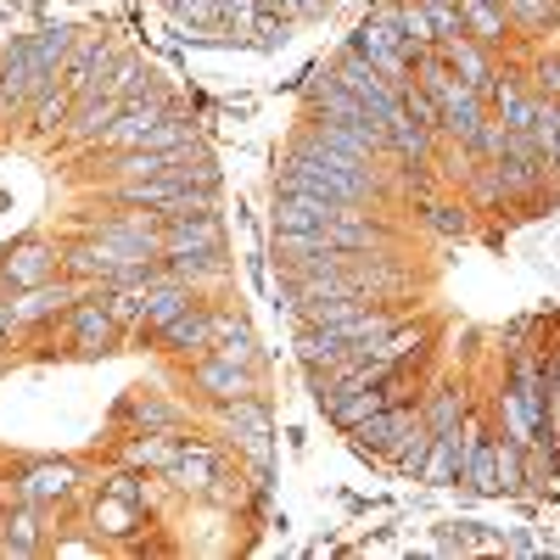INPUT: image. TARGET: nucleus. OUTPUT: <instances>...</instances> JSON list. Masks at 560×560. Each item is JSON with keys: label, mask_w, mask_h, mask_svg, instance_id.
<instances>
[{"label": "nucleus", "mask_w": 560, "mask_h": 560, "mask_svg": "<svg viewBox=\"0 0 560 560\" xmlns=\"http://www.w3.org/2000/svg\"><path fill=\"white\" fill-rule=\"evenodd\" d=\"M224 432L236 438V443H247L253 459H269V409L253 393L236 398V404H224Z\"/></svg>", "instance_id": "obj_20"}, {"label": "nucleus", "mask_w": 560, "mask_h": 560, "mask_svg": "<svg viewBox=\"0 0 560 560\" xmlns=\"http://www.w3.org/2000/svg\"><path fill=\"white\" fill-rule=\"evenodd\" d=\"M331 79L342 84V90H353V96L370 107V113H376V124L387 129V124H398L404 118V102H398V90H393V79L387 73H376V68H370L359 51H353V45H348V51H342V62L331 68Z\"/></svg>", "instance_id": "obj_4"}, {"label": "nucleus", "mask_w": 560, "mask_h": 560, "mask_svg": "<svg viewBox=\"0 0 560 560\" xmlns=\"http://www.w3.org/2000/svg\"><path fill=\"white\" fill-rule=\"evenodd\" d=\"M73 102H79V96H73V90H68V84L57 79V84L45 90V96H39L34 107H28V118H34L28 129H34V135H51V129H68V113H73Z\"/></svg>", "instance_id": "obj_27"}, {"label": "nucleus", "mask_w": 560, "mask_h": 560, "mask_svg": "<svg viewBox=\"0 0 560 560\" xmlns=\"http://www.w3.org/2000/svg\"><path fill=\"white\" fill-rule=\"evenodd\" d=\"M79 298H84V280L79 275L45 280V287H28V292H12V325H18V331H23V325H45V319L68 314Z\"/></svg>", "instance_id": "obj_6"}, {"label": "nucleus", "mask_w": 560, "mask_h": 560, "mask_svg": "<svg viewBox=\"0 0 560 560\" xmlns=\"http://www.w3.org/2000/svg\"><path fill=\"white\" fill-rule=\"evenodd\" d=\"M264 12H280L287 23H314V18H325L331 12V0H258Z\"/></svg>", "instance_id": "obj_37"}, {"label": "nucleus", "mask_w": 560, "mask_h": 560, "mask_svg": "<svg viewBox=\"0 0 560 560\" xmlns=\"http://www.w3.org/2000/svg\"><path fill=\"white\" fill-rule=\"evenodd\" d=\"M57 555H96V544H84V538H62Z\"/></svg>", "instance_id": "obj_42"}, {"label": "nucleus", "mask_w": 560, "mask_h": 560, "mask_svg": "<svg viewBox=\"0 0 560 560\" xmlns=\"http://www.w3.org/2000/svg\"><path fill=\"white\" fill-rule=\"evenodd\" d=\"M382 12L393 18V28H398V39H404V51H409V62L427 57L432 45H438V28H432V18H427V7H420V0H398V7H382Z\"/></svg>", "instance_id": "obj_22"}, {"label": "nucleus", "mask_w": 560, "mask_h": 560, "mask_svg": "<svg viewBox=\"0 0 560 560\" xmlns=\"http://www.w3.org/2000/svg\"><path fill=\"white\" fill-rule=\"evenodd\" d=\"M465 471V438L459 427L448 432H432V448H427V465H420V482H432V488H454Z\"/></svg>", "instance_id": "obj_21"}, {"label": "nucleus", "mask_w": 560, "mask_h": 560, "mask_svg": "<svg viewBox=\"0 0 560 560\" xmlns=\"http://www.w3.org/2000/svg\"><path fill=\"white\" fill-rule=\"evenodd\" d=\"M213 337H219V308H208L202 298L185 308V314H174L163 331H158V342H163L168 353H191V359L213 353Z\"/></svg>", "instance_id": "obj_9"}, {"label": "nucleus", "mask_w": 560, "mask_h": 560, "mask_svg": "<svg viewBox=\"0 0 560 560\" xmlns=\"http://www.w3.org/2000/svg\"><path fill=\"white\" fill-rule=\"evenodd\" d=\"M459 438H465V471L459 482L471 488V493H499V471H493V438L477 415H465L459 420Z\"/></svg>", "instance_id": "obj_13"}, {"label": "nucleus", "mask_w": 560, "mask_h": 560, "mask_svg": "<svg viewBox=\"0 0 560 560\" xmlns=\"http://www.w3.org/2000/svg\"><path fill=\"white\" fill-rule=\"evenodd\" d=\"M7 331H18V325H12V303H0V337Z\"/></svg>", "instance_id": "obj_43"}, {"label": "nucleus", "mask_w": 560, "mask_h": 560, "mask_svg": "<svg viewBox=\"0 0 560 560\" xmlns=\"http://www.w3.org/2000/svg\"><path fill=\"white\" fill-rule=\"evenodd\" d=\"M376 409H387L382 387H348V393H342L337 404H325V415H331V420H337L342 432H353L359 420H370V415H376Z\"/></svg>", "instance_id": "obj_26"}, {"label": "nucleus", "mask_w": 560, "mask_h": 560, "mask_svg": "<svg viewBox=\"0 0 560 560\" xmlns=\"http://www.w3.org/2000/svg\"><path fill=\"white\" fill-rule=\"evenodd\" d=\"M465 415H471V404H465V393H459V387H432V393H427V404H420V420H427L432 432L459 427Z\"/></svg>", "instance_id": "obj_28"}, {"label": "nucleus", "mask_w": 560, "mask_h": 560, "mask_svg": "<svg viewBox=\"0 0 560 560\" xmlns=\"http://www.w3.org/2000/svg\"><path fill=\"white\" fill-rule=\"evenodd\" d=\"M202 253H224L219 208L213 213H174V219H163V258H202Z\"/></svg>", "instance_id": "obj_5"}, {"label": "nucleus", "mask_w": 560, "mask_h": 560, "mask_svg": "<svg viewBox=\"0 0 560 560\" xmlns=\"http://www.w3.org/2000/svg\"><path fill=\"white\" fill-rule=\"evenodd\" d=\"M420 348H427V325H393L387 337L370 342V359L376 364H409V359H420Z\"/></svg>", "instance_id": "obj_25"}, {"label": "nucleus", "mask_w": 560, "mask_h": 560, "mask_svg": "<svg viewBox=\"0 0 560 560\" xmlns=\"http://www.w3.org/2000/svg\"><path fill=\"white\" fill-rule=\"evenodd\" d=\"M314 113L319 118H337V124H353V129H364V135H382L387 140V129L376 124V113H370L353 90H342L331 73H325V84H314Z\"/></svg>", "instance_id": "obj_17"}, {"label": "nucleus", "mask_w": 560, "mask_h": 560, "mask_svg": "<svg viewBox=\"0 0 560 560\" xmlns=\"http://www.w3.org/2000/svg\"><path fill=\"white\" fill-rule=\"evenodd\" d=\"M420 420V409H409V404H387V409H376L370 420H359L353 427V443L359 448H370V454H393L398 448V438Z\"/></svg>", "instance_id": "obj_19"}, {"label": "nucleus", "mask_w": 560, "mask_h": 560, "mask_svg": "<svg viewBox=\"0 0 560 560\" xmlns=\"http://www.w3.org/2000/svg\"><path fill=\"white\" fill-rule=\"evenodd\" d=\"M337 213H342V202H325L314 191H275V230H308V236H325Z\"/></svg>", "instance_id": "obj_11"}, {"label": "nucleus", "mask_w": 560, "mask_h": 560, "mask_svg": "<svg viewBox=\"0 0 560 560\" xmlns=\"http://www.w3.org/2000/svg\"><path fill=\"white\" fill-rule=\"evenodd\" d=\"M129 415L140 420V432H174V420H179V415H174L168 404H158V398H140Z\"/></svg>", "instance_id": "obj_39"}, {"label": "nucleus", "mask_w": 560, "mask_h": 560, "mask_svg": "<svg viewBox=\"0 0 560 560\" xmlns=\"http://www.w3.org/2000/svg\"><path fill=\"white\" fill-rule=\"evenodd\" d=\"M197 387L213 398V404H236L253 393V364H230L219 353H202L197 359Z\"/></svg>", "instance_id": "obj_18"}, {"label": "nucleus", "mask_w": 560, "mask_h": 560, "mask_svg": "<svg viewBox=\"0 0 560 560\" xmlns=\"http://www.w3.org/2000/svg\"><path fill=\"white\" fill-rule=\"evenodd\" d=\"M107 493H124V499H135V504H147V488H140L135 477H113V482H107Z\"/></svg>", "instance_id": "obj_41"}, {"label": "nucleus", "mask_w": 560, "mask_h": 560, "mask_svg": "<svg viewBox=\"0 0 560 560\" xmlns=\"http://www.w3.org/2000/svg\"><path fill=\"white\" fill-rule=\"evenodd\" d=\"M68 331H73V348L84 353V359H96V353H113V342H118V319L107 314V303L96 298V303H73L68 308Z\"/></svg>", "instance_id": "obj_12"}, {"label": "nucleus", "mask_w": 560, "mask_h": 560, "mask_svg": "<svg viewBox=\"0 0 560 560\" xmlns=\"http://www.w3.org/2000/svg\"><path fill=\"white\" fill-rule=\"evenodd\" d=\"M465 185H471V202H477V208H499V202H510L504 168H499V163H488V158H477V168L465 174Z\"/></svg>", "instance_id": "obj_34"}, {"label": "nucleus", "mask_w": 560, "mask_h": 560, "mask_svg": "<svg viewBox=\"0 0 560 560\" xmlns=\"http://www.w3.org/2000/svg\"><path fill=\"white\" fill-rule=\"evenodd\" d=\"M420 7H459V0H420Z\"/></svg>", "instance_id": "obj_44"}, {"label": "nucleus", "mask_w": 560, "mask_h": 560, "mask_svg": "<svg viewBox=\"0 0 560 560\" xmlns=\"http://www.w3.org/2000/svg\"><path fill=\"white\" fill-rule=\"evenodd\" d=\"M79 28L57 23V28H34V34H18L7 51H0V118L12 113H28L45 90L62 79V62L73 51Z\"/></svg>", "instance_id": "obj_2"}, {"label": "nucleus", "mask_w": 560, "mask_h": 560, "mask_svg": "<svg viewBox=\"0 0 560 560\" xmlns=\"http://www.w3.org/2000/svg\"><path fill=\"white\" fill-rule=\"evenodd\" d=\"M219 7V28L224 34H247L253 18H258V0H213Z\"/></svg>", "instance_id": "obj_38"}, {"label": "nucleus", "mask_w": 560, "mask_h": 560, "mask_svg": "<svg viewBox=\"0 0 560 560\" xmlns=\"http://www.w3.org/2000/svg\"><path fill=\"white\" fill-rule=\"evenodd\" d=\"M459 18H465V34L477 45H504L510 39V18L499 0H459Z\"/></svg>", "instance_id": "obj_24"}, {"label": "nucleus", "mask_w": 560, "mask_h": 560, "mask_svg": "<svg viewBox=\"0 0 560 560\" xmlns=\"http://www.w3.org/2000/svg\"><path fill=\"white\" fill-rule=\"evenodd\" d=\"M555 168H560V135H555Z\"/></svg>", "instance_id": "obj_45"}, {"label": "nucleus", "mask_w": 560, "mask_h": 560, "mask_svg": "<svg viewBox=\"0 0 560 560\" xmlns=\"http://www.w3.org/2000/svg\"><path fill=\"white\" fill-rule=\"evenodd\" d=\"M124 113V96L113 84H102V90H84V96L73 102V113H68V140L73 147H102V135L113 129V118Z\"/></svg>", "instance_id": "obj_7"}, {"label": "nucleus", "mask_w": 560, "mask_h": 560, "mask_svg": "<svg viewBox=\"0 0 560 560\" xmlns=\"http://www.w3.org/2000/svg\"><path fill=\"white\" fill-rule=\"evenodd\" d=\"M438 57H443V62H448V68H454V73L488 102V90H493V79H499L493 62H488V45H477L471 34H448V39H438Z\"/></svg>", "instance_id": "obj_14"}, {"label": "nucleus", "mask_w": 560, "mask_h": 560, "mask_svg": "<svg viewBox=\"0 0 560 560\" xmlns=\"http://www.w3.org/2000/svg\"><path fill=\"white\" fill-rule=\"evenodd\" d=\"M504 18H510V34H538L560 18V0H499Z\"/></svg>", "instance_id": "obj_32"}, {"label": "nucleus", "mask_w": 560, "mask_h": 560, "mask_svg": "<svg viewBox=\"0 0 560 560\" xmlns=\"http://www.w3.org/2000/svg\"><path fill=\"white\" fill-rule=\"evenodd\" d=\"M39 504H23L18 516L0 522V555H34L39 549V516H34Z\"/></svg>", "instance_id": "obj_31"}, {"label": "nucleus", "mask_w": 560, "mask_h": 560, "mask_svg": "<svg viewBox=\"0 0 560 560\" xmlns=\"http://www.w3.org/2000/svg\"><path fill=\"white\" fill-rule=\"evenodd\" d=\"M493 471H499V493H527V448L493 438Z\"/></svg>", "instance_id": "obj_30"}, {"label": "nucleus", "mask_w": 560, "mask_h": 560, "mask_svg": "<svg viewBox=\"0 0 560 560\" xmlns=\"http://www.w3.org/2000/svg\"><path fill=\"white\" fill-rule=\"evenodd\" d=\"M427 448H432V427L427 420H415V427L398 438V448H393V465L404 477H420V465H427Z\"/></svg>", "instance_id": "obj_35"}, {"label": "nucleus", "mask_w": 560, "mask_h": 560, "mask_svg": "<svg viewBox=\"0 0 560 560\" xmlns=\"http://www.w3.org/2000/svg\"><path fill=\"white\" fill-rule=\"evenodd\" d=\"M275 191H314L325 202H342V208H370L382 191H387V179L359 163V158H342L331 147H319V140L298 135L287 158H280V174H275Z\"/></svg>", "instance_id": "obj_1"}, {"label": "nucleus", "mask_w": 560, "mask_h": 560, "mask_svg": "<svg viewBox=\"0 0 560 560\" xmlns=\"http://www.w3.org/2000/svg\"><path fill=\"white\" fill-rule=\"evenodd\" d=\"M353 51L376 68V73H387L393 90L415 79V62H409V51H404V39H398V28H393L387 12H370V18L353 28Z\"/></svg>", "instance_id": "obj_3"}, {"label": "nucleus", "mask_w": 560, "mask_h": 560, "mask_svg": "<svg viewBox=\"0 0 560 560\" xmlns=\"http://www.w3.org/2000/svg\"><path fill=\"white\" fill-rule=\"evenodd\" d=\"M197 303V287H185V280H152V287H140V331H163L174 314H185Z\"/></svg>", "instance_id": "obj_16"}, {"label": "nucleus", "mask_w": 560, "mask_h": 560, "mask_svg": "<svg viewBox=\"0 0 560 560\" xmlns=\"http://www.w3.org/2000/svg\"><path fill=\"white\" fill-rule=\"evenodd\" d=\"M420 224L432 230V236H471V208L465 202H420Z\"/></svg>", "instance_id": "obj_33"}, {"label": "nucleus", "mask_w": 560, "mask_h": 560, "mask_svg": "<svg viewBox=\"0 0 560 560\" xmlns=\"http://www.w3.org/2000/svg\"><path fill=\"white\" fill-rule=\"evenodd\" d=\"M57 264H62V253H57L51 242L28 236V242H18L12 253H0V280H7L12 292H28V287L57 280Z\"/></svg>", "instance_id": "obj_8"}, {"label": "nucleus", "mask_w": 560, "mask_h": 560, "mask_svg": "<svg viewBox=\"0 0 560 560\" xmlns=\"http://www.w3.org/2000/svg\"><path fill=\"white\" fill-rule=\"evenodd\" d=\"M73 488H79V471L68 459H39V465H28V471L18 477V499L23 504H62Z\"/></svg>", "instance_id": "obj_15"}, {"label": "nucleus", "mask_w": 560, "mask_h": 560, "mask_svg": "<svg viewBox=\"0 0 560 560\" xmlns=\"http://www.w3.org/2000/svg\"><path fill=\"white\" fill-rule=\"evenodd\" d=\"M533 96L560 102V57H538L533 62Z\"/></svg>", "instance_id": "obj_40"}, {"label": "nucleus", "mask_w": 560, "mask_h": 560, "mask_svg": "<svg viewBox=\"0 0 560 560\" xmlns=\"http://www.w3.org/2000/svg\"><path fill=\"white\" fill-rule=\"evenodd\" d=\"M163 477L179 488V493H219L224 471H219V454L208 443H179L174 459L163 465Z\"/></svg>", "instance_id": "obj_10"}, {"label": "nucleus", "mask_w": 560, "mask_h": 560, "mask_svg": "<svg viewBox=\"0 0 560 560\" xmlns=\"http://www.w3.org/2000/svg\"><path fill=\"white\" fill-rule=\"evenodd\" d=\"M140 510H147V504H135V499H124V493H102V504H96V533L129 538V533L140 527Z\"/></svg>", "instance_id": "obj_29"}, {"label": "nucleus", "mask_w": 560, "mask_h": 560, "mask_svg": "<svg viewBox=\"0 0 560 560\" xmlns=\"http://www.w3.org/2000/svg\"><path fill=\"white\" fill-rule=\"evenodd\" d=\"M179 443H168V432H140L135 443H124V465H152V471H163V465L174 459Z\"/></svg>", "instance_id": "obj_36"}, {"label": "nucleus", "mask_w": 560, "mask_h": 560, "mask_svg": "<svg viewBox=\"0 0 560 560\" xmlns=\"http://www.w3.org/2000/svg\"><path fill=\"white\" fill-rule=\"evenodd\" d=\"M438 129H427V124H415L409 113L398 118V124H387V152L398 158V163H432V152H438Z\"/></svg>", "instance_id": "obj_23"}]
</instances>
